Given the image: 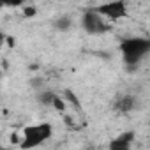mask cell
<instances>
[{
    "mask_svg": "<svg viewBox=\"0 0 150 150\" xmlns=\"http://www.w3.org/2000/svg\"><path fill=\"white\" fill-rule=\"evenodd\" d=\"M120 53L129 67L138 65L150 53V39L145 37H127L120 42Z\"/></svg>",
    "mask_w": 150,
    "mask_h": 150,
    "instance_id": "6da1fadb",
    "label": "cell"
},
{
    "mask_svg": "<svg viewBox=\"0 0 150 150\" xmlns=\"http://www.w3.org/2000/svg\"><path fill=\"white\" fill-rule=\"evenodd\" d=\"M51 136H53V127L48 122L35 124V125H27L23 129V141L20 143V148L27 150V148L39 146L44 141H48Z\"/></svg>",
    "mask_w": 150,
    "mask_h": 150,
    "instance_id": "7a4b0ae2",
    "label": "cell"
},
{
    "mask_svg": "<svg viewBox=\"0 0 150 150\" xmlns=\"http://www.w3.org/2000/svg\"><path fill=\"white\" fill-rule=\"evenodd\" d=\"M81 27L87 34L90 35H103L106 32H110V25L106 23V18L94 7V9H88L83 18H81Z\"/></svg>",
    "mask_w": 150,
    "mask_h": 150,
    "instance_id": "3957f363",
    "label": "cell"
},
{
    "mask_svg": "<svg viewBox=\"0 0 150 150\" xmlns=\"http://www.w3.org/2000/svg\"><path fill=\"white\" fill-rule=\"evenodd\" d=\"M96 9L106 20H111V21H117V20H122V18L127 16L125 0H111V2H104V4H99Z\"/></svg>",
    "mask_w": 150,
    "mask_h": 150,
    "instance_id": "277c9868",
    "label": "cell"
},
{
    "mask_svg": "<svg viewBox=\"0 0 150 150\" xmlns=\"http://www.w3.org/2000/svg\"><path fill=\"white\" fill-rule=\"evenodd\" d=\"M136 108V97L131 94H124L115 101V110L120 113H129Z\"/></svg>",
    "mask_w": 150,
    "mask_h": 150,
    "instance_id": "5b68a950",
    "label": "cell"
},
{
    "mask_svg": "<svg viewBox=\"0 0 150 150\" xmlns=\"http://www.w3.org/2000/svg\"><path fill=\"white\" fill-rule=\"evenodd\" d=\"M132 139H134V132H132V131H129V132H122L118 138H115V139L110 143V146H111L113 150H127V148L131 146Z\"/></svg>",
    "mask_w": 150,
    "mask_h": 150,
    "instance_id": "8992f818",
    "label": "cell"
},
{
    "mask_svg": "<svg viewBox=\"0 0 150 150\" xmlns=\"http://www.w3.org/2000/svg\"><path fill=\"white\" fill-rule=\"evenodd\" d=\"M71 23H72V21H71L69 16H60V18L55 20V28L60 30V32H65V30L71 28Z\"/></svg>",
    "mask_w": 150,
    "mask_h": 150,
    "instance_id": "52a82bcc",
    "label": "cell"
},
{
    "mask_svg": "<svg viewBox=\"0 0 150 150\" xmlns=\"http://www.w3.org/2000/svg\"><path fill=\"white\" fill-rule=\"evenodd\" d=\"M55 99H57V94H55V92L46 90V92H41V94H39V103H42L44 106H53Z\"/></svg>",
    "mask_w": 150,
    "mask_h": 150,
    "instance_id": "ba28073f",
    "label": "cell"
},
{
    "mask_svg": "<svg viewBox=\"0 0 150 150\" xmlns=\"http://www.w3.org/2000/svg\"><path fill=\"white\" fill-rule=\"evenodd\" d=\"M0 4L4 7H21L25 4V0H0Z\"/></svg>",
    "mask_w": 150,
    "mask_h": 150,
    "instance_id": "9c48e42d",
    "label": "cell"
},
{
    "mask_svg": "<svg viewBox=\"0 0 150 150\" xmlns=\"http://www.w3.org/2000/svg\"><path fill=\"white\" fill-rule=\"evenodd\" d=\"M35 13H37V11H35V7H34V6H27V7L23 9V14H25L27 18H32V16H35Z\"/></svg>",
    "mask_w": 150,
    "mask_h": 150,
    "instance_id": "30bf717a",
    "label": "cell"
},
{
    "mask_svg": "<svg viewBox=\"0 0 150 150\" xmlns=\"http://www.w3.org/2000/svg\"><path fill=\"white\" fill-rule=\"evenodd\" d=\"M53 106H55L57 110H60V111H62V110H64V101H62V99H60V97L57 96V99H55V103H53Z\"/></svg>",
    "mask_w": 150,
    "mask_h": 150,
    "instance_id": "8fae6325",
    "label": "cell"
},
{
    "mask_svg": "<svg viewBox=\"0 0 150 150\" xmlns=\"http://www.w3.org/2000/svg\"><path fill=\"white\" fill-rule=\"evenodd\" d=\"M57 2H64V0H57Z\"/></svg>",
    "mask_w": 150,
    "mask_h": 150,
    "instance_id": "7c38bea8",
    "label": "cell"
}]
</instances>
